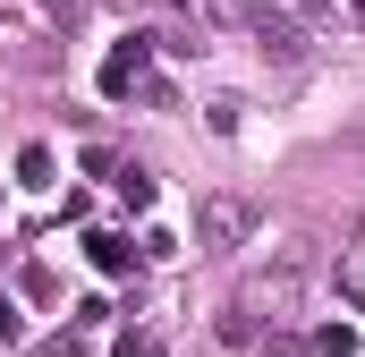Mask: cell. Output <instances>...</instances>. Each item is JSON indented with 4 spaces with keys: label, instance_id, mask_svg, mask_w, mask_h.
Returning a JSON list of instances; mask_svg holds the SVG:
<instances>
[{
    "label": "cell",
    "instance_id": "6da1fadb",
    "mask_svg": "<svg viewBox=\"0 0 365 357\" xmlns=\"http://www.w3.org/2000/svg\"><path fill=\"white\" fill-rule=\"evenodd\" d=\"M145 69H153V34H119V43L102 51V69H93L102 102H128V94L145 86Z\"/></svg>",
    "mask_w": 365,
    "mask_h": 357
},
{
    "label": "cell",
    "instance_id": "7a4b0ae2",
    "mask_svg": "<svg viewBox=\"0 0 365 357\" xmlns=\"http://www.w3.org/2000/svg\"><path fill=\"white\" fill-rule=\"evenodd\" d=\"M77 256H86L102 281H128V272H136V247H128L119 230H86V238H77Z\"/></svg>",
    "mask_w": 365,
    "mask_h": 357
},
{
    "label": "cell",
    "instance_id": "3957f363",
    "mask_svg": "<svg viewBox=\"0 0 365 357\" xmlns=\"http://www.w3.org/2000/svg\"><path fill=\"white\" fill-rule=\"evenodd\" d=\"M204 17H221V26H255V34L272 26V9H264V0H204Z\"/></svg>",
    "mask_w": 365,
    "mask_h": 357
},
{
    "label": "cell",
    "instance_id": "277c9868",
    "mask_svg": "<svg viewBox=\"0 0 365 357\" xmlns=\"http://www.w3.org/2000/svg\"><path fill=\"white\" fill-rule=\"evenodd\" d=\"M204 230H212V238H238V230H247V204H238V196H212V204H204Z\"/></svg>",
    "mask_w": 365,
    "mask_h": 357
},
{
    "label": "cell",
    "instance_id": "5b68a950",
    "mask_svg": "<svg viewBox=\"0 0 365 357\" xmlns=\"http://www.w3.org/2000/svg\"><path fill=\"white\" fill-rule=\"evenodd\" d=\"M153 196H162L153 171H119V204H128V213H153Z\"/></svg>",
    "mask_w": 365,
    "mask_h": 357
},
{
    "label": "cell",
    "instance_id": "8992f818",
    "mask_svg": "<svg viewBox=\"0 0 365 357\" xmlns=\"http://www.w3.org/2000/svg\"><path fill=\"white\" fill-rule=\"evenodd\" d=\"M51 171H60L51 145H26V154H17V187H51Z\"/></svg>",
    "mask_w": 365,
    "mask_h": 357
},
{
    "label": "cell",
    "instance_id": "52a82bcc",
    "mask_svg": "<svg viewBox=\"0 0 365 357\" xmlns=\"http://www.w3.org/2000/svg\"><path fill=\"white\" fill-rule=\"evenodd\" d=\"M314 349H323V357H349V349H357V323H323Z\"/></svg>",
    "mask_w": 365,
    "mask_h": 357
},
{
    "label": "cell",
    "instance_id": "ba28073f",
    "mask_svg": "<svg viewBox=\"0 0 365 357\" xmlns=\"http://www.w3.org/2000/svg\"><path fill=\"white\" fill-rule=\"evenodd\" d=\"M110 357H162V341H153V332H128V341H119Z\"/></svg>",
    "mask_w": 365,
    "mask_h": 357
},
{
    "label": "cell",
    "instance_id": "9c48e42d",
    "mask_svg": "<svg viewBox=\"0 0 365 357\" xmlns=\"http://www.w3.org/2000/svg\"><path fill=\"white\" fill-rule=\"evenodd\" d=\"M0 341H26V315H17L9 298H0Z\"/></svg>",
    "mask_w": 365,
    "mask_h": 357
},
{
    "label": "cell",
    "instance_id": "30bf717a",
    "mask_svg": "<svg viewBox=\"0 0 365 357\" xmlns=\"http://www.w3.org/2000/svg\"><path fill=\"white\" fill-rule=\"evenodd\" d=\"M162 9H195V0H162Z\"/></svg>",
    "mask_w": 365,
    "mask_h": 357
},
{
    "label": "cell",
    "instance_id": "8fae6325",
    "mask_svg": "<svg viewBox=\"0 0 365 357\" xmlns=\"http://www.w3.org/2000/svg\"><path fill=\"white\" fill-rule=\"evenodd\" d=\"M0 204H9V187H0Z\"/></svg>",
    "mask_w": 365,
    "mask_h": 357
},
{
    "label": "cell",
    "instance_id": "7c38bea8",
    "mask_svg": "<svg viewBox=\"0 0 365 357\" xmlns=\"http://www.w3.org/2000/svg\"><path fill=\"white\" fill-rule=\"evenodd\" d=\"M357 9H365V0H357Z\"/></svg>",
    "mask_w": 365,
    "mask_h": 357
}]
</instances>
